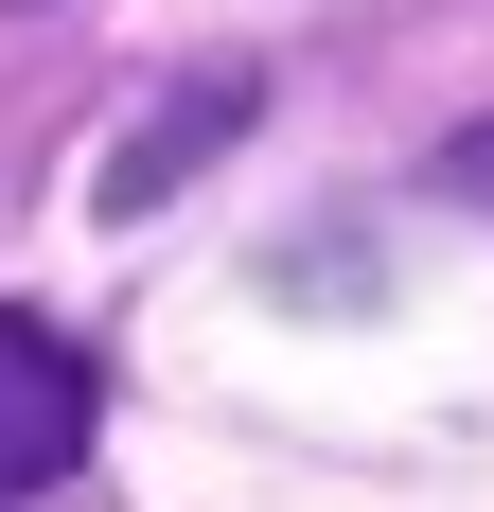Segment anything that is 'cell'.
<instances>
[{
	"label": "cell",
	"mask_w": 494,
	"mask_h": 512,
	"mask_svg": "<svg viewBox=\"0 0 494 512\" xmlns=\"http://www.w3.org/2000/svg\"><path fill=\"white\" fill-rule=\"evenodd\" d=\"M71 460H89V354L36 336V318H0V512L53 495Z\"/></svg>",
	"instance_id": "obj_1"
},
{
	"label": "cell",
	"mask_w": 494,
	"mask_h": 512,
	"mask_svg": "<svg viewBox=\"0 0 494 512\" xmlns=\"http://www.w3.org/2000/svg\"><path fill=\"white\" fill-rule=\"evenodd\" d=\"M230 124H247V71H195L177 106H142V124L106 142V212H159V195H177L212 142H230Z\"/></svg>",
	"instance_id": "obj_2"
},
{
	"label": "cell",
	"mask_w": 494,
	"mask_h": 512,
	"mask_svg": "<svg viewBox=\"0 0 494 512\" xmlns=\"http://www.w3.org/2000/svg\"><path fill=\"white\" fill-rule=\"evenodd\" d=\"M459 195H477V212H494V124H477V142H459Z\"/></svg>",
	"instance_id": "obj_3"
}]
</instances>
